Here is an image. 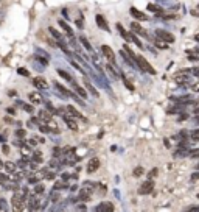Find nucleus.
Segmentation results:
<instances>
[{"instance_id": "f257e3e1", "label": "nucleus", "mask_w": 199, "mask_h": 212, "mask_svg": "<svg viewBox=\"0 0 199 212\" xmlns=\"http://www.w3.org/2000/svg\"><path fill=\"white\" fill-rule=\"evenodd\" d=\"M137 64H139V69L143 70V72H148V73H151V75L156 73V69H154L142 55H137Z\"/></svg>"}, {"instance_id": "f03ea898", "label": "nucleus", "mask_w": 199, "mask_h": 212, "mask_svg": "<svg viewBox=\"0 0 199 212\" xmlns=\"http://www.w3.org/2000/svg\"><path fill=\"white\" fill-rule=\"evenodd\" d=\"M11 203H13V206L16 209H24L25 208V195L22 193V195H19V193H16L14 197H13V200H11Z\"/></svg>"}, {"instance_id": "7ed1b4c3", "label": "nucleus", "mask_w": 199, "mask_h": 212, "mask_svg": "<svg viewBox=\"0 0 199 212\" xmlns=\"http://www.w3.org/2000/svg\"><path fill=\"white\" fill-rule=\"evenodd\" d=\"M156 36L159 37V39H162L165 42H168V44H171V42H174V34H171L168 33V31H165V30H156Z\"/></svg>"}, {"instance_id": "20e7f679", "label": "nucleus", "mask_w": 199, "mask_h": 212, "mask_svg": "<svg viewBox=\"0 0 199 212\" xmlns=\"http://www.w3.org/2000/svg\"><path fill=\"white\" fill-rule=\"evenodd\" d=\"M152 189H154V183H152V179L148 178V181H145V183L140 186L139 193H140V195H148V193L152 192Z\"/></svg>"}, {"instance_id": "39448f33", "label": "nucleus", "mask_w": 199, "mask_h": 212, "mask_svg": "<svg viewBox=\"0 0 199 212\" xmlns=\"http://www.w3.org/2000/svg\"><path fill=\"white\" fill-rule=\"evenodd\" d=\"M100 164H101V162H100V159L98 157H92V159L87 162V173H95L98 168H100Z\"/></svg>"}, {"instance_id": "423d86ee", "label": "nucleus", "mask_w": 199, "mask_h": 212, "mask_svg": "<svg viewBox=\"0 0 199 212\" xmlns=\"http://www.w3.org/2000/svg\"><path fill=\"white\" fill-rule=\"evenodd\" d=\"M33 84H34V88L41 89V91H47L48 89V83L45 81V78H42V77H36L34 80H33Z\"/></svg>"}, {"instance_id": "0eeeda50", "label": "nucleus", "mask_w": 199, "mask_h": 212, "mask_svg": "<svg viewBox=\"0 0 199 212\" xmlns=\"http://www.w3.org/2000/svg\"><path fill=\"white\" fill-rule=\"evenodd\" d=\"M101 52H103V55L106 56L107 61H110V63L115 61V53H114V50L109 45H101Z\"/></svg>"}, {"instance_id": "6e6552de", "label": "nucleus", "mask_w": 199, "mask_h": 212, "mask_svg": "<svg viewBox=\"0 0 199 212\" xmlns=\"http://www.w3.org/2000/svg\"><path fill=\"white\" fill-rule=\"evenodd\" d=\"M190 70H182V72H179V73H176V77H174V80L178 81V83H180V84H184V83H187V81L190 80Z\"/></svg>"}, {"instance_id": "1a4fd4ad", "label": "nucleus", "mask_w": 199, "mask_h": 212, "mask_svg": "<svg viewBox=\"0 0 199 212\" xmlns=\"http://www.w3.org/2000/svg\"><path fill=\"white\" fill-rule=\"evenodd\" d=\"M95 20H97V24H98V27H100L101 30H104V31H109V30H110L103 14H97V16H95Z\"/></svg>"}, {"instance_id": "9d476101", "label": "nucleus", "mask_w": 199, "mask_h": 212, "mask_svg": "<svg viewBox=\"0 0 199 212\" xmlns=\"http://www.w3.org/2000/svg\"><path fill=\"white\" fill-rule=\"evenodd\" d=\"M95 211H101V212H110V211H114V204L112 203H109V201H103L101 204H98Z\"/></svg>"}, {"instance_id": "9b49d317", "label": "nucleus", "mask_w": 199, "mask_h": 212, "mask_svg": "<svg viewBox=\"0 0 199 212\" xmlns=\"http://www.w3.org/2000/svg\"><path fill=\"white\" fill-rule=\"evenodd\" d=\"M129 13H131L132 16H134V17H135L137 20H148V16H146V14H143L142 11H139V9L134 8V6H132V8L129 9Z\"/></svg>"}, {"instance_id": "f8f14e48", "label": "nucleus", "mask_w": 199, "mask_h": 212, "mask_svg": "<svg viewBox=\"0 0 199 212\" xmlns=\"http://www.w3.org/2000/svg\"><path fill=\"white\" fill-rule=\"evenodd\" d=\"M72 86H73V89L76 91V94H78V95L81 97V98H87V92H86L84 89H82L81 86H79L78 83H76V81H72Z\"/></svg>"}, {"instance_id": "ddd939ff", "label": "nucleus", "mask_w": 199, "mask_h": 212, "mask_svg": "<svg viewBox=\"0 0 199 212\" xmlns=\"http://www.w3.org/2000/svg\"><path fill=\"white\" fill-rule=\"evenodd\" d=\"M59 27L65 31V34H67V36H73V30H72V27H69V24L64 22L62 19H59Z\"/></svg>"}, {"instance_id": "4468645a", "label": "nucleus", "mask_w": 199, "mask_h": 212, "mask_svg": "<svg viewBox=\"0 0 199 212\" xmlns=\"http://www.w3.org/2000/svg\"><path fill=\"white\" fill-rule=\"evenodd\" d=\"M131 30L134 31V33H137V34H142V36H146V31L142 28V27L137 24V22H132L131 24Z\"/></svg>"}, {"instance_id": "2eb2a0df", "label": "nucleus", "mask_w": 199, "mask_h": 212, "mask_svg": "<svg viewBox=\"0 0 199 212\" xmlns=\"http://www.w3.org/2000/svg\"><path fill=\"white\" fill-rule=\"evenodd\" d=\"M90 195H92V190L90 189H81L79 190V200L81 201H87L90 198Z\"/></svg>"}, {"instance_id": "dca6fc26", "label": "nucleus", "mask_w": 199, "mask_h": 212, "mask_svg": "<svg viewBox=\"0 0 199 212\" xmlns=\"http://www.w3.org/2000/svg\"><path fill=\"white\" fill-rule=\"evenodd\" d=\"M65 111H67V112H70V114H72V116H73V117H78V119H82V120H84V117L81 116V112H78V111L75 109V106H72V105H67V106H65Z\"/></svg>"}, {"instance_id": "f3484780", "label": "nucleus", "mask_w": 199, "mask_h": 212, "mask_svg": "<svg viewBox=\"0 0 199 212\" xmlns=\"http://www.w3.org/2000/svg\"><path fill=\"white\" fill-rule=\"evenodd\" d=\"M64 122L67 123V126H69L70 129H73V131H76V129H78V125H76V122H75V120H72L70 117L64 116Z\"/></svg>"}, {"instance_id": "a211bd4d", "label": "nucleus", "mask_w": 199, "mask_h": 212, "mask_svg": "<svg viewBox=\"0 0 199 212\" xmlns=\"http://www.w3.org/2000/svg\"><path fill=\"white\" fill-rule=\"evenodd\" d=\"M48 31H50V33L53 34V37H54V39H56V41H64V36L61 34V33H59V31H58L56 28H53V27H48Z\"/></svg>"}, {"instance_id": "6ab92c4d", "label": "nucleus", "mask_w": 199, "mask_h": 212, "mask_svg": "<svg viewBox=\"0 0 199 212\" xmlns=\"http://www.w3.org/2000/svg\"><path fill=\"white\" fill-rule=\"evenodd\" d=\"M28 98L31 100V103H34V105L42 103V98H41V95H37V92H31V94L28 95Z\"/></svg>"}, {"instance_id": "aec40b11", "label": "nucleus", "mask_w": 199, "mask_h": 212, "mask_svg": "<svg viewBox=\"0 0 199 212\" xmlns=\"http://www.w3.org/2000/svg\"><path fill=\"white\" fill-rule=\"evenodd\" d=\"M148 11H151V13H157V14H162L163 13V9L159 6V5L156 3H149L148 5Z\"/></svg>"}, {"instance_id": "412c9836", "label": "nucleus", "mask_w": 199, "mask_h": 212, "mask_svg": "<svg viewBox=\"0 0 199 212\" xmlns=\"http://www.w3.org/2000/svg\"><path fill=\"white\" fill-rule=\"evenodd\" d=\"M39 119L48 123L50 120H52V114H48L47 111H41V112H39Z\"/></svg>"}, {"instance_id": "4be33fe9", "label": "nucleus", "mask_w": 199, "mask_h": 212, "mask_svg": "<svg viewBox=\"0 0 199 212\" xmlns=\"http://www.w3.org/2000/svg\"><path fill=\"white\" fill-rule=\"evenodd\" d=\"M58 73H59L61 77H62V78L65 80V81H70V83L73 81V78L70 77V73H67V72H65V70H62V69H58Z\"/></svg>"}, {"instance_id": "5701e85b", "label": "nucleus", "mask_w": 199, "mask_h": 212, "mask_svg": "<svg viewBox=\"0 0 199 212\" xmlns=\"http://www.w3.org/2000/svg\"><path fill=\"white\" fill-rule=\"evenodd\" d=\"M79 41L82 42V45H84V47L87 48V52H93V50H92V45L89 44V41H87L84 36H81V37H79Z\"/></svg>"}, {"instance_id": "b1692460", "label": "nucleus", "mask_w": 199, "mask_h": 212, "mask_svg": "<svg viewBox=\"0 0 199 212\" xmlns=\"http://www.w3.org/2000/svg\"><path fill=\"white\" fill-rule=\"evenodd\" d=\"M143 173H145V170H143V167H135L134 172H132V175H134L135 178H140Z\"/></svg>"}, {"instance_id": "393cba45", "label": "nucleus", "mask_w": 199, "mask_h": 212, "mask_svg": "<svg viewBox=\"0 0 199 212\" xmlns=\"http://www.w3.org/2000/svg\"><path fill=\"white\" fill-rule=\"evenodd\" d=\"M173 100H178V101H180V103H191V101H193V97L187 95V97H179V98H173Z\"/></svg>"}, {"instance_id": "a878e982", "label": "nucleus", "mask_w": 199, "mask_h": 212, "mask_svg": "<svg viewBox=\"0 0 199 212\" xmlns=\"http://www.w3.org/2000/svg\"><path fill=\"white\" fill-rule=\"evenodd\" d=\"M84 81H86V88H87V89H89V91L92 92V95H95V97H98V92L95 91V88H93V86H92V84L89 83V81H87V78H86Z\"/></svg>"}, {"instance_id": "bb28decb", "label": "nucleus", "mask_w": 199, "mask_h": 212, "mask_svg": "<svg viewBox=\"0 0 199 212\" xmlns=\"http://www.w3.org/2000/svg\"><path fill=\"white\" fill-rule=\"evenodd\" d=\"M14 134H16V137H19V139H24L25 136H26V131H25V129H16V131H14Z\"/></svg>"}, {"instance_id": "cd10ccee", "label": "nucleus", "mask_w": 199, "mask_h": 212, "mask_svg": "<svg viewBox=\"0 0 199 212\" xmlns=\"http://www.w3.org/2000/svg\"><path fill=\"white\" fill-rule=\"evenodd\" d=\"M54 86H56V88H58V89H59L61 92H62V94H65V95H73V94H72V92H69L67 89L64 88V86H61L59 83H54Z\"/></svg>"}, {"instance_id": "c85d7f7f", "label": "nucleus", "mask_w": 199, "mask_h": 212, "mask_svg": "<svg viewBox=\"0 0 199 212\" xmlns=\"http://www.w3.org/2000/svg\"><path fill=\"white\" fill-rule=\"evenodd\" d=\"M48 126H50V129H52L53 133H59V129H58V125L54 123L53 120H50V122H48Z\"/></svg>"}, {"instance_id": "c756f323", "label": "nucleus", "mask_w": 199, "mask_h": 212, "mask_svg": "<svg viewBox=\"0 0 199 212\" xmlns=\"http://www.w3.org/2000/svg\"><path fill=\"white\" fill-rule=\"evenodd\" d=\"M156 47H159V48H168V42H165V41H156Z\"/></svg>"}, {"instance_id": "7c9ffc66", "label": "nucleus", "mask_w": 199, "mask_h": 212, "mask_svg": "<svg viewBox=\"0 0 199 212\" xmlns=\"http://www.w3.org/2000/svg\"><path fill=\"white\" fill-rule=\"evenodd\" d=\"M5 168H6L8 172H14V170H16V165L9 161V162H5Z\"/></svg>"}, {"instance_id": "2f4dec72", "label": "nucleus", "mask_w": 199, "mask_h": 212, "mask_svg": "<svg viewBox=\"0 0 199 212\" xmlns=\"http://www.w3.org/2000/svg\"><path fill=\"white\" fill-rule=\"evenodd\" d=\"M115 27H117V30L120 31V34L123 36V39H125V36H126V33H128V31H125V28H123V27H121V24H117Z\"/></svg>"}, {"instance_id": "473e14b6", "label": "nucleus", "mask_w": 199, "mask_h": 212, "mask_svg": "<svg viewBox=\"0 0 199 212\" xmlns=\"http://www.w3.org/2000/svg\"><path fill=\"white\" fill-rule=\"evenodd\" d=\"M157 173H159V170H157V168H152V170H151V172L148 173V178H149V179L156 178V176H157Z\"/></svg>"}, {"instance_id": "72a5a7b5", "label": "nucleus", "mask_w": 199, "mask_h": 212, "mask_svg": "<svg viewBox=\"0 0 199 212\" xmlns=\"http://www.w3.org/2000/svg\"><path fill=\"white\" fill-rule=\"evenodd\" d=\"M44 192V186L42 184H36L34 186V193H42Z\"/></svg>"}, {"instance_id": "f704fd0d", "label": "nucleus", "mask_w": 199, "mask_h": 212, "mask_svg": "<svg viewBox=\"0 0 199 212\" xmlns=\"http://www.w3.org/2000/svg\"><path fill=\"white\" fill-rule=\"evenodd\" d=\"M17 73H20V75H25V77H30V72H28L26 69H24V67L17 69Z\"/></svg>"}, {"instance_id": "c9c22d12", "label": "nucleus", "mask_w": 199, "mask_h": 212, "mask_svg": "<svg viewBox=\"0 0 199 212\" xmlns=\"http://www.w3.org/2000/svg\"><path fill=\"white\" fill-rule=\"evenodd\" d=\"M191 139L193 140H199V128L195 129V131H191Z\"/></svg>"}, {"instance_id": "e433bc0d", "label": "nucleus", "mask_w": 199, "mask_h": 212, "mask_svg": "<svg viewBox=\"0 0 199 212\" xmlns=\"http://www.w3.org/2000/svg\"><path fill=\"white\" fill-rule=\"evenodd\" d=\"M123 83H125V86H126V88H128L129 91H134V84H132V83H129L128 80H125V78H123Z\"/></svg>"}, {"instance_id": "4c0bfd02", "label": "nucleus", "mask_w": 199, "mask_h": 212, "mask_svg": "<svg viewBox=\"0 0 199 212\" xmlns=\"http://www.w3.org/2000/svg\"><path fill=\"white\" fill-rule=\"evenodd\" d=\"M61 187H65V184H64V183H61V181L54 184V190H59Z\"/></svg>"}, {"instance_id": "58836bf2", "label": "nucleus", "mask_w": 199, "mask_h": 212, "mask_svg": "<svg viewBox=\"0 0 199 212\" xmlns=\"http://www.w3.org/2000/svg\"><path fill=\"white\" fill-rule=\"evenodd\" d=\"M8 179H9V178H8L6 175H3V173H0V183H6Z\"/></svg>"}, {"instance_id": "ea45409f", "label": "nucleus", "mask_w": 199, "mask_h": 212, "mask_svg": "<svg viewBox=\"0 0 199 212\" xmlns=\"http://www.w3.org/2000/svg\"><path fill=\"white\" fill-rule=\"evenodd\" d=\"M191 89H193V92H198V94H199V83H195V84L191 86Z\"/></svg>"}, {"instance_id": "a19ab883", "label": "nucleus", "mask_w": 199, "mask_h": 212, "mask_svg": "<svg viewBox=\"0 0 199 212\" xmlns=\"http://www.w3.org/2000/svg\"><path fill=\"white\" fill-rule=\"evenodd\" d=\"M188 59H190V61H198L199 55H188Z\"/></svg>"}, {"instance_id": "79ce46f5", "label": "nucleus", "mask_w": 199, "mask_h": 212, "mask_svg": "<svg viewBox=\"0 0 199 212\" xmlns=\"http://www.w3.org/2000/svg\"><path fill=\"white\" fill-rule=\"evenodd\" d=\"M191 14H193V16H196V17H199V6H198V8H195V9H191Z\"/></svg>"}, {"instance_id": "37998d69", "label": "nucleus", "mask_w": 199, "mask_h": 212, "mask_svg": "<svg viewBox=\"0 0 199 212\" xmlns=\"http://www.w3.org/2000/svg\"><path fill=\"white\" fill-rule=\"evenodd\" d=\"M37 61H39V63H42L44 66H47V64H48V61H47V59H44V58H41V56H37Z\"/></svg>"}, {"instance_id": "c03bdc74", "label": "nucleus", "mask_w": 199, "mask_h": 212, "mask_svg": "<svg viewBox=\"0 0 199 212\" xmlns=\"http://www.w3.org/2000/svg\"><path fill=\"white\" fill-rule=\"evenodd\" d=\"M24 109L28 111V112H33V106L31 105H24Z\"/></svg>"}, {"instance_id": "a18cd8bd", "label": "nucleus", "mask_w": 199, "mask_h": 212, "mask_svg": "<svg viewBox=\"0 0 199 212\" xmlns=\"http://www.w3.org/2000/svg\"><path fill=\"white\" fill-rule=\"evenodd\" d=\"M61 153H62V150H61V148H54V150H53V155H54V156H59Z\"/></svg>"}, {"instance_id": "49530a36", "label": "nucleus", "mask_w": 199, "mask_h": 212, "mask_svg": "<svg viewBox=\"0 0 199 212\" xmlns=\"http://www.w3.org/2000/svg\"><path fill=\"white\" fill-rule=\"evenodd\" d=\"M41 131H42V133H48V131H50V128H47L45 125H41Z\"/></svg>"}, {"instance_id": "de8ad7c7", "label": "nucleus", "mask_w": 199, "mask_h": 212, "mask_svg": "<svg viewBox=\"0 0 199 212\" xmlns=\"http://www.w3.org/2000/svg\"><path fill=\"white\" fill-rule=\"evenodd\" d=\"M187 211H199V206H188Z\"/></svg>"}, {"instance_id": "09e8293b", "label": "nucleus", "mask_w": 199, "mask_h": 212, "mask_svg": "<svg viewBox=\"0 0 199 212\" xmlns=\"http://www.w3.org/2000/svg\"><path fill=\"white\" fill-rule=\"evenodd\" d=\"M2 150H3V153H5V155H8V153H9V147H8V145H3V148H2Z\"/></svg>"}, {"instance_id": "8fccbe9b", "label": "nucleus", "mask_w": 199, "mask_h": 212, "mask_svg": "<svg viewBox=\"0 0 199 212\" xmlns=\"http://www.w3.org/2000/svg\"><path fill=\"white\" fill-rule=\"evenodd\" d=\"M190 155H191V156H195V157H199V150H193Z\"/></svg>"}, {"instance_id": "3c124183", "label": "nucleus", "mask_w": 199, "mask_h": 212, "mask_svg": "<svg viewBox=\"0 0 199 212\" xmlns=\"http://www.w3.org/2000/svg\"><path fill=\"white\" fill-rule=\"evenodd\" d=\"M72 66H73V67H75L76 70H82V69H81V67H79V66H78V64H76L75 61H72Z\"/></svg>"}, {"instance_id": "603ef678", "label": "nucleus", "mask_w": 199, "mask_h": 212, "mask_svg": "<svg viewBox=\"0 0 199 212\" xmlns=\"http://www.w3.org/2000/svg\"><path fill=\"white\" fill-rule=\"evenodd\" d=\"M191 179H199V172L193 173V175H191Z\"/></svg>"}, {"instance_id": "864d4df0", "label": "nucleus", "mask_w": 199, "mask_h": 212, "mask_svg": "<svg viewBox=\"0 0 199 212\" xmlns=\"http://www.w3.org/2000/svg\"><path fill=\"white\" fill-rule=\"evenodd\" d=\"M6 112H8V114H14V112H16V109H14V108H8Z\"/></svg>"}, {"instance_id": "5fc2aeb1", "label": "nucleus", "mask_w": 199, "mask_h": 212, "mask_svg": "<svg viewBox=\"0 0 199 212\" xmlns=\"http://www.w3.org/2000/svg\"><path fill=\"white\" fill-rule=\"evenodd\" d=\"M0 142H5V137H3V136H0Z\"/></svg>"}, {"instance_id": "6e6d98bb", "label": "nucleus", "mask_w": 199, "mask_h": 212, "mask_svg": "<svg viewBox=\"0 0 199 212\" xmlns=\"http://www.w3.org/2000/svg\"><path fill=\"white\" fill-rule=\"evenodd\" d=\"M2 167H5V162H2V161H0V168H2Z\"/></svg>"}, {"instance_id": "4d7b16f0", "label": "nucleus", "mask_w": 199, "mask_h": 212, "mask_svg": "<svg viewBox=\"0 0 199 212\" xmlns=\"http://www.w3.org/2000/svg\"><path fill=\"white\" fill-rule=\"evenodd\" d=\"M195 114H196V116H199V108H198V109L195 111Z\"/></svg>"}, {"instance_id": "13d9d810", "label": "nucleus", "mask_w": 199, "mask_h": 212, "mask_svg": "<svg viewBox=\"0 0 199 212\" xmlns=\"http://www.w3.org/2000/svg\"><path fill=\"white\" fill-rule=\"evenodd\" d=\"M195 39H196V41H199V34H196V37H195Z\"/></svg>"}, {"instance_id": "bf43d9fd", "label": "nucleus", "mask_w": 199, "mask_h": 212, "mask_svg": "<svg viewBox=\"0 0 199 212\" xmlns=\"http://www.w3.org/2000/svg\"><path fill=\"white\" fill-rule=\"evenodd\" d=\"M198 168H199V164H198Z\"/></svg>"}]
</instances>
